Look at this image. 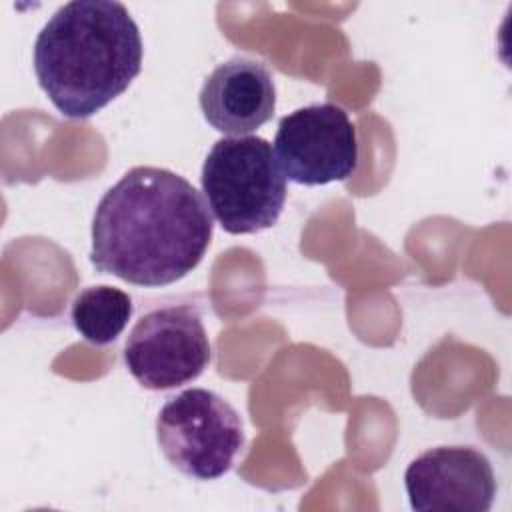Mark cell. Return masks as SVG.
Here are the masks:
<instances>
[{"instance_id": "1", "label": "cell", "mask_w": 512, "mask_h": 512, "mask_svg": "<svg viewBox=\"0 0 512 512\" xmlns=\"http://www.w3.org/2000/svg\"><path fill=\"white\" fill-rule=\"evenodd\" d=\"M212 230L210 208L186 178L134 166L94 210L90 262L134 286H166L202 262Z\"/></svg>"}, {"instance_id": "2", "label": "cell", "mask_w": 512, "mask_h": 512, "mask_svg": "<svg viewBox=\"0 0 512 512\" xmlns=\"http://www.w3.org/2000/svg\"><path fill=\"white\" fill-rule=\"evenodd\" d=\"M140 30L124 4L74 0L34 42L40 88L66 118H88L118 98L142 68Z\"/></svg>"}, {"instance_id": "3", "label": "cell", "mask_w": 512, "mask_h": 512, "mask_svg": "<svg viewBox=\"0 0 512 512\" xmlns=\"http://www.w3.org/2000/svg\"><path fill=\"white\" fill-rule=\"evenodd\" d=\"M200 186L210 212L228 234L272 228L286 202V176L274 148L260 136L216 140L202 164Z\"/></svg>"}, {"instance_id": "4", "label": "cell", "mask_w": 512, "mask_h": 512, "mask_svg": "<svg viewBox=\"0 0 512 512\" xmlns=\"http://www.w3.org/2000/svg\"><path fill=\"white\" fill-rule=\"evenodd\" d=\"M156 440L164 458L196 480L224 476L246 442L236 408L206 388H188L164 402Z\"/></svg>"}, {"instance_id": "5", "label": "cell", "mask_w": 512, "mask_h": 512, "mask_svg": "<svg viewBox=\"0 0 512 512\" xmlns=\"http://www.w3.org/2000/svg\"><path fill=\"white\" fill-rule=\"evenodd\" d=\"M124 362L132 378L148 390H170L196 380L210 362V342L198 308L168 304L142 314L126 338Z\"/></svg>"}, {"instance_id": "6", "label": "cell", "mask_w": 512, "mask_h": 512, "mask_svg": "<svg viewBox=\"0 0 512 512\" xmlns=\"http://www.w3.org/2000/svg\"><path fill=\"white\" fill-rule=\"evenodd\" d=\"M274 154L284 176L304 186L348 180L358 168V138L344 108L302 106L278 122Z\"/></svg>"}, {"instance_id": "7", "label": "cell", "mask_w": 512, "mask_h": 512, "mask_svg": "<svg viewBox=\"0 0 512 512\" xmlns=\"http://www.w3.org/2000/svg\"><path fill=\"white\" fill-rule=\"evenodd\" d=\"M404 486L420 512H488L498 490L490 460L472 446L422 452L408 464Z\"/></svg>"}, {"instance_id": "8", "label": "cell", "mask_w": 512, "mask_h": 512, "mask_svg": "<svg viewBox=\"0 0 512 512\" xmlns=\"http://www.w3.org/2000/svg\"><path fill=\"white\" fill-rule=\"evenodd\" d=\"M198 102L212 128L242 136L254 132L274 116V78L260 60L232 56L208 74Z\"/></svg>"}, {"instance_id": "9", "label": "cell", "mask_w": 512, "mask_h": 512, "mask_svg": "<svg viewBox=\"0 0 512 512\" xmlns=\"http://www.w3.org/2000/svg\"><path fill=\"white\" fill-rule=\"evenodd\" d=\"M132 298L114 286H88L72 302L70 318L76 332L94 346L114 342L132 316Z\"/></svg>"}]
</instances>
